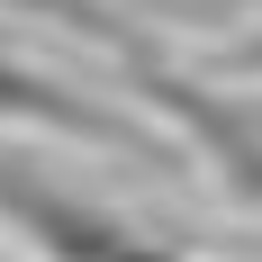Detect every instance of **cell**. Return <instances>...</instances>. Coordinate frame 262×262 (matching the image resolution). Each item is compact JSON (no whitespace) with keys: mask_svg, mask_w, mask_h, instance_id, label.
Masks as SVG:
<instances>
[{"mask_svg":"<svg viewBox=\"0 0 262 262\" xmlns=\"http://www.w3.org/2000/svg\"><path fill=\"white\" fill-rule=\"evenodd\" d=\"M118 262H190V253H172V244H154V235H136V244H127Z\"/></svg>","mask_w":262,"mask_h":262,"instance_id":"obj_6","label":"cell"},{"mask_svg":"<svg viewBox=\"0 0 262 262\" xmlns=\"http://www.w3.org/2000/svg\"><path fill=\"white\" fill-rule=\"evenodd\" d=\"M0 127L63 136V145H108V154H163V136L145 127V118L73 91L63 73H46V63H27V54H9V46H0Z\"/></svg>","mask_w":262,"mask_h":262,"instance_id":"obj_3","label":"cell"},{"mask_svg":"<svg viewBox=\"0 0 262 262\" xmlns=\"http://www.w3.org/2000/svg\"><path fill=\"white\" fill-rule=\"evenodd\" d=\"M217 63H226L235 81H262V9H253V27H235V36H226V54H217Z\"/></svg>","mask_w":262,"mask_h":262,"instance_id":"obj_5","label":"cell"},{"mask_svg":"<svg viewBox=\"0 0 262 262\" xmlns=\"http://www.w3.org/2000/svg\"><path fill=\"white\" fill-rule=\"evenodd\" d=\"M0 226L36 262H118L136 244V226L118 208H100L91 190H73L63 172H46L18 145H0Z\"/></svg>","mask_w":262,"mask_h":262,"instance_id":"obj_2","label":"cell"},{"mask_svg":"<svg viewBox=\"0 0 262 262\" xmlns=\"http://www.w3.org/2000/svg\"><path fill=\"white\" fill-rule=\"evenodd\" d=\"M253 118H262V108H253Z\"/></svg>","mask_w":262,"mask_h":262,"instance_id":"obj_7","label":"cell"},{"mask_svg":"<svg viewBox=\"0 0 262 262\" xmlns=\"http://www.w3.org/2000/svg\"><path fill=\"white\" fill-rule=\"evenodd\" d=\"M118 18H163V27H190V36H235V18H253V0H100Z\"/></svg>","mask_w":262,"mask_h":262,"instance_id":"obj_4","label":"cell"},{"mask_svg":"<svg viewBox=\"0 0 262 262\" xmlns=\"http://www.w3.org/2000/svg\"><path fill=\"white\" fill-rule=\"evenodd\" d=\"M118 63H127V91L145 108H154L163 127L181 136V154L199 163V172H208L217 190H226V199H235L244 217H262V118L244 100H226V91H208V81L199 73H181V63H163L154 46H145V36H136L127 54H118Z\"/></svg>","mask_w":262,"mask_h":262,"instance_id":"obj_1","label":"cell"}]
</instances>
